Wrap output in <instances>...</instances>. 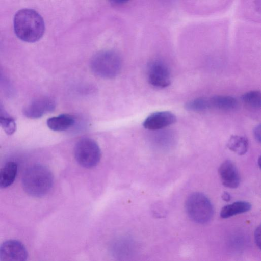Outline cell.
<instances>
[{
  "label": "cell",
  "instance_id": "cell-1",
  "mask_svg": "<svg viewBox=\"0 0 261 261\" xmlns=\"http://www.w3.org/2000/svg\"><path fill=\"white\" fill-rule=\"evenodd\" d=\"M13 27L17 37L29 43L39 40L45 29L42 17L36 10L30 8L21 9L16 13Z\"/></svg>",
  "mask_w": 261,
  "mask_h": 261
},
{
  "label": "cell",
  "instance_id": "cell-2",
  "mask_svg": "<svg viewBox=\"0 0 261 261\" xmlns=\"http://www.w3.org/2000/svg\"><path fill=\"white\" fill-rule=\"evenodd\" d=\"M54 177L51 171L45 166L36 164L28 168L22 177V186L28 195L42 197L51 190Z\"/></svg>",
  "mask_w": 261,
  "mask_h": 261
},
{
  "label": "cell",
  "instance_id": "cell-3",
  "mask_svg": "<svg viewBox=\"0 0 261 261\" xmlns=\"http://www.w3.org/2000/svg\"><path fill=\"white\" fill-rule=\"evenodd\" d=\"M90 66L92 72L97 76L112 79L120 73L122 60L116 51L105 50L97 53L92 57Z\"/></svg>",
  "mask_w": 261,
  "mask_h": 261
},
{
  "label": "cell",
  "instance_id": "cell-4",
  "mask_svg": "<svg viewBox=\"0 0 261 261\" xmlns=\"http://www.w3.org/2000/svg\"><path fill=\"white\" fill-rule=\"evenodd\" d=\"M185 210L188 217L198 224L208 223L214 215V207L211 201L200 192L192 193L187 197Z\"/></svg>",
  "mask_w": 261,
  "mask_h": 261
},
{
  "label": "cell",
  "instance_id": "cell-5",
  "mask_svg": "<svg viewBox=\"0 0 261 261\" xmlns=\"http://www.w3.org/2000/svg\"><path fill=\"white\" fill-rule=\"evenodd\" d=\"M74 154L77 162L86 168L96 166L101 158V151L98 144L90 138H83L77 142Z\"/></svg>",
  "mask_w": 261,
  "mask_h": 261
},
{
  "label": "cell",
  "instance_id": "cell-6",
  "mask_svg": "<svg viewBox=\"0 0 261 261\" xmlns=\"http://www.w3.org/2000/svg\"><path fill=\"white\" fill-rule=\"evenodd\" d=\"M147 78L150 84L157 88H166L171 84L169 68L162 61H151L147 67Z\"/></svg>",
  "mask_w": 261,
  "mask_h": 261
},
{
  "label": "cell",
  "instance_id": "cell-7",
  "mask_svg": "<svg viewBox=\"0 0 261 261\" xmlns=\"http://www.w3.org/2000/svg\"><path fill=\"white\" fill-rule=\"evenodd\" d=\"M28 257L25 246L18 240H8L0 245L1 261H25Z\"/></svg>",
  "mask_w": 261,
  "mask_h": 261
},
{
  "label": "cell",
  "instance_id": "cell-8",
  "mask_svg": "<svg viewBox=\"0 0 261 261\" xmlns=\"http://www.w3.org/2000/svg\"><path fill=\"white\" fill-rule=\"evenodd\" d=\"M56 107L54 100L48 97L42 96L33 100L23 110V115L34 119L42 117L46 113L53 111Z\"/></svg>",
  "mask_w": 261,
  "mask_h": 261
},
{
  "label": "cell",
  "instance_id": "cell-9",
  "mask_svg": "<svg viewBox=\"0 0 261 261\" xmlns=\"http://www.w3.org/2000/svg\"><path fill=\"white\" fill-rule=\"evenodd\" d=\"M176 121L175 115L169 111H158L149 115L144 121L143 125L147 129L156 130L174 124Z\"/></svg>",
  "mask_w": 261,
  "mask_h": 261
},
{
  "label": "cell",
  "instance_id": "cell-10",
  "mask_svg": "<svg viewBox=\"0 0 261 261\" xmlns=\"http://www.w3.org/2000/svg\"><path fill=\"white\" fill-rule=\"evenodd\" d=\"M218 173L222 184L229 188H237L240 182V177L235 164L230 160L224 161L220 166Z\"/></svg>",
  "mask_w": 261,
  "mask_h": 261
},
{
  "label": "cell",
  "instance_id": "cell-11",
  "mask_svg": "<svg viewBox=\"0 0 261 261\" xmlns=\"http://www.w3.org/2000/svg\"><path fill=\"white\" fill-rule=\"evenodd\" d=\"M75 123L74 118L67 114H63L49 118L47 120L48 127L54 131H64L71 127Z\"/></svg>",
  "mask_w": 261,
  "mask_h": 261
},
{
  "label": "cell",
  "instance_id": "cell-12",
  "mask_svg": "<svg viewBox=\"0 0 261 261\" xmlns=\"http://www.w3.org/2000/svg\"><path fill=\"white\" fill-rule=\"evenodd\" d=\"M17 172V165L9 162L0 169V188H6L14 181Z\"/></svg>",
  "mask_w": 261,
  "mask_h": 261
},
{
  "label": "cell",
  "instance_id": "cell-13",
  "mask_svg": "<svg viewBox=\"0 0 261 261\" xmlns=\"http://www.w3.org/2000/svg\"><path fill=\"white\" fill-rule=\"evenodd\" d=\"M251 204L246 201H239L224 206L221 210L220 215L226 219L234 215L244 213L250 210Z\"/></svg>",
  "mask_w": 261,
  "mask_h": 261
},
{
  "label": "cell",
  "instance_id": "cell-14",
  "mask_svg": "<svg viewBox=\"0 0 261 261\" xmlns=\"http://www.w3.org/2000/svg\"><path fill=\"white\" fill-rule=\"evenodd\" d=\"M209 98L211 108L222 111H232L238 106L236 99L230 96L217 95Z\"/></svg>",
  "mask_w": 261,
  "mask_h": 261
},
{
  "label": "cell",
  "instance_id": "cell-15",
  "mask_svg": "<svg viewBox=\"0 0 261 261\" xmlns=\"http://www.w3.org/2000/svg\"><path fill=\"white\" fill-rule=\"evenodd\" d=\"M227 147L232 151L242 155L248 150V141L244 136L232 135L228 141Z\"/></svg>",
  "mask_w": 261,
  "mask_h": 261
},
{
  "label": "cell",
  "instance_id": "cell-16",
  "mask_svg": "<svg viewBox=\"0 0 261 261\" xmlns=\"http://www.w3.org/2000/svg\"><path fill=\"white\" fill-rule=\"evenodd\" d=\"M185 108L189 111L202 112L211 108L210 98L198 97L187 102Z\"/></svg>",
  "mask_w": 261,
  "mask_h": 261
},
{
  "label": "cell",
  "instance_id": "cell-17",
  "mask_svg": "<svg viewBox=\"0 0 261 261\" xmlns=\"http://www.w3.org/2000/svg\"><path fill=\"white\" fill-rule=\"evenodd\" d=\"M241 99L244 103L252 108H260L261 93L259 91L253 90L245 93L241 96Z\"/></svg>",
  "mask_w": 261,
  "mask_h": 261
},
{
  "label": "cell",
  "instance_id": "cell-18",
  "mask_svg": "<svg viewBox=\"0 0 261 261\" xmlns=\"http://www.w3.org/2000/svg\"><path fill=\"white\" fill-rule=\"evenodd\" d=\"M0 126L8 135H13L16 130L15 120L10 116L0 117Z\"/></svg>",
  "mask_w": 261,
  "mask_h": 261
},
{
  "label": "cell",
  "instance_id": "cell-19",
  "mask_svg": "<svg viewBox=\"0 0 261 261\" xmlns=\"http://www.w3.org/2000/svg\"><path fill=\"white\" fill-rule=\"evenodd\" d=\"M260 227H257L254 232V240L256 245L260 248Z\"/></svg>",
  "mask_w": 261,
  "mask_h": 261
},
{
  "label": "cell",
  "instance_id": "cell-20",
  "mask_svg": "<svg viewBox=\"0 0 261 261\" xmlns=\"http://www.w3.org/2000/svg\"><path fill=\"white\" fill-rule=\"evenodd\" d=\"M253 134L256 140L259 143L260 142V125L256 126L253 130Z\"/></svg>",
  "mask_w": 261,
  "mask_h": 261
},
{
  "label": "cell",
  "instance_id": "cell-21",
  "mask_svg": "<svg viewBox=\"0 0 261 261\" xmlns=\"http://www.w3.org/2000/svg\"><path fill=\"white\" fill-rule=\"evenodd\" d=\"M222 199L226 202H228L231 199V195L229 193L224 192L222 195Z\"/></svg>",
  "mask_w": 261,
  "mask_h": 261
},
{
  "label": "cell",
  "instance_id": "cell-22",
  "mask_svg": "<svg viewBox=\"0 0 261 261\" xmlns=\"http://www.w3.org/2000/svg\"><path fill=\"white\" fill-rule=\"evenodd\" d=\"M9 116L5 111L2 104L0 102V117H8Z\"/></svg>",
  "mask_w": 261,
  "mask_h": 261
},
{
  "label": "cell",
  "instance_id": "cell-23",
  "mask_svg": "<svg viewBox=\"0 0 261 261\" xmlns=\"http://www.w3.org/2000/svg\"><path fill=\"white\" fill-rule=\"evenodd\" d=\"M112 3L115 4H125L130 0H109Z\"/></svg>",
  "mask_w": 261,
  "mask_h": 261
}]
</instances>
